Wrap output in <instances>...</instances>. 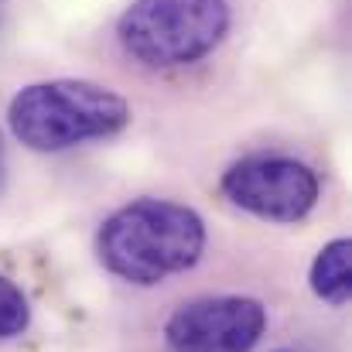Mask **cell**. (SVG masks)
Listing matches in <instances>:
<instances>
[{
	"instance_id": "5",
	"label": "cell",
	"mask_w": 352,
	"mask_h": 352,
	"mask_svg": "<svg viewBox=\"0 0 352 352\" xmlns=\"http://www.w3.org/2000/svg\"><path fill=\"white\" fill-rule=\"evenodd\" d=\"M263 332L267 308L246 294L195 298L164 322V342L171 352H253Z\"/></svg>"
},
{
	"instance_id": "2",
	"label": "cell",
	"mask_w": 352,
	"mask_h": 352,
	"mask_svg": "<svg viewBox=\"0 0 352 352\" xmlns=\"http://www.w3.org/2000/svg\"><path fill=\"white\" fill-rule=\"evenodd\" d=\"M126 123L130 103L110 86L89 79L31 82L7 107L10 133L38 154H58L86 140L117 137Z\"/></svg>"
},
{
	"instance_id": "3",
	"label": "cell",
	"mask_w": 352,
	"mask_h": 352,
	"mask_svg": "<svg viewBox=\"0 0 352 352\" xmlns=\"http://www.w3.org/2000/svg\"><path fill=\"white\" fill-rule=\"evenodd\" d=\"M230 31V0H133L117 17V41L140 69L168 72L212 55Z\"/></svg>"
},
{
	"instance_id": "7",
	"label": "cell",
	"mask_w": 352,
	"mask_h": 352,
	"mask_svg": "<svg viewBox=\"0 0 352 352\" xmlns=\"http://www.w3.org/2000/svg\"><path fill=\"white\" fill-rule=\"evenodd\" d=\"M31 325V305L24 291L0 274V339H14Z\"/></svg>"
},
{
	"instance_id": "6",
	"label": "cell",
	"mask_w": 352,
	"mask_h": 352,
	"mask_svg": "<svg viewBox=\"0 0 352 352\" xmlns=\"http://www.w3.org/2000/svg\"><path fill=\"white\" fill-rule=\"evenodd\" d=\"M311 291L315 298H322L325 305H346L352 294V243L332 239L318 250V256L311 260Z\"/></svg>"
},
{
	"instance_id": "1",
	"label": "cell",
	"mask_w": 352,
	"mask_h": 352,
	"mask_svg": "<svg viewBox=\"0 0 352 352\" xmlns=\"http://www.w3.org/2000/svg\"><path fill=\"white\" fill-rule=\"evenodd\" d=\"M206 253V223L192 206L137 199L103 219L96 233L100 263L126 284L154 287L192 270Z\"/></svg>"
},
{
	"instance_id": "4",
	"label": "cell",
	"mask_w": 352,
	"mask_h": 352,
	"mask_svg": "<svg viewBox=\"0 0 352 352\" xmlns=\"http://www.w3.org/2000/svg\"><path fill=\"white\" fill-rule=\"evenodd\" d=\"M223 195L236 209L267 223H301L322 195L311 164L287 154H250L223 171Z\"/></svg>"
}]
</instances>
